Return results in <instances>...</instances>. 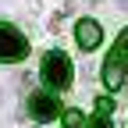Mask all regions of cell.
I'll return each instance as SVG.
<instances>
[{
    "label": "cell",
    "instance_id": "cell-1",
    "mask_svg": "<svg viewBox=\"0 0 128 128\" xmlns=\"http://www.w3.org/2000/svg\"><path fill=\"white\" fill-rule=\"evenodd\" d=\"M124 68H128V28H121V36L114 43V50H110V57L103 60V82H107V89H121Z\"/></svg>",
    "mask_w": 128,
    "mask_h": 128
},
{
    "label": "cell",
    "instance_id": "cell-2",
    "mask_svg": "<svg viewBox=\"0 0 128 128\" xmlns=\"http://www.w3.org/2000/svg\"><path fill=\"white\" fill-rule=\"evenodd\" d=\"M43 82L50 89H68L71 86V60L60 50H50L43 57Z\"/></svg>",
    "mask_w": 128,
    "mask_h": 128
},
{
    "label": "cell",
    "instance_id": "cell-3",
    "mask_svg": "<svg viewBox=\"0 0 128 128\" xmlns=\"http://www.w3.org/2000/svg\"><path fill=\"white\" fill-rule=\"evenodd\" d=\"M28 54V43L18 28L11 25H0V64H11V60H22Z\"/></svg>",
    "mask_w": 128,
    "mask_h": 128
},
{
    "label": "cell",
    "instance_id": "cell-4",
    "mask_svg": "<svg viewBox=\"0 0 128 128\" xmlns=\"http://www.w3.org/2000/svg\"><path fill=\"white\" fill-rule=\"evenodd\" d=\"M28 110H32L36 121H54V118L60 114V103H57L54 92H36V96L28 100Z\"/></svg>",
    "mask_w": 128,
    "mask_h": 128
},
{
    "label": "cell",
    "instance_id": "cell-5",
    "mask_svg": "<svg viewBox=\"0 0 128 128\" xmlns=\"http://www.w3.org/2000/svg\"><path fill=\"white\" fill-rule=\"evenodd\" d=\"M75 39H78V46L82 50H96L100 46V39H103V32H100V25H96L92 18H82L75 25Z\"/></svg>",
    "mask_w": 128,
    "mask_h": 128
},
{
    "label": "cell",
    "instance_id": "cell-6",
    "mask_svg": "<svg viewBox=\"0 0 128 128\" xmlns=\"http://www.w3.org/2000/svg\"><path fill=\"white\" fill-rule=\"evenodd\" d=\"M64 128H78V124H82V114H78V110H64Z\"/></svg>",
    "mask_w": 128,
    "mask_h": 128
},
{
    "label": "cell",
    "instance_id": "cell-7",
    "mask_svg": "<svg viewBox=\"0 0 128 128\" xmlns=\"http://www.w3.org/2000/svg\"><path fill=\"white\" fill-rule=\"evenodd\" d=\"M96 110H100V114H114V100L100 96V100H96Z\"/></svg>",
    "mask_w": 128,
    "mask_h": 128
},
{
    "label": "cell",
    "instance_id": "cell-8",
    "mask_svg": "<svg viewBox=\"0 0 128 128\" xmlns=\"http://www.w3.org/2000/svg\"><path fill=\"white\" fill-rule=\"evenodd\" d=\"M89 128H114V124L107 121V114H100V110H96V118L89 121Z\"/></svg>",
    "mask_w": 128,
    "mask_h": 128
},
{
    "label": "cell",
    "instance_id": "cell-9",
    "mask_svg": "<svg viewBox=\"0 0 128 128\" xmlns=\"http://www.w3.org/2000/svg\"><path fill=\"white\" fill-rule=\"evenodd\" d=\"M121 4H124V7H128V0H121Z\"/></svg>",
    "mask_w": 128,
    "mask_h": 128
}]
</instances>
